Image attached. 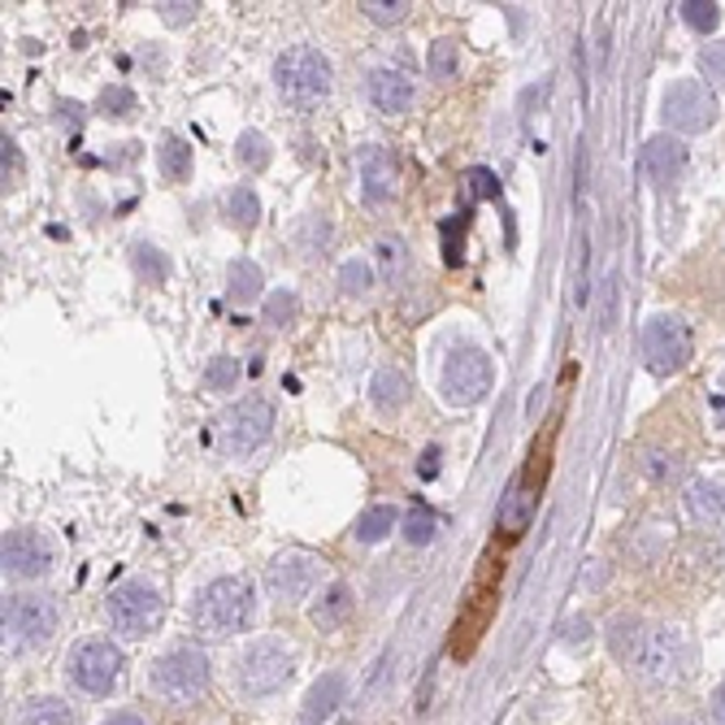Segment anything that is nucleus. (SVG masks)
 Segmentation results:
<instances>
[{"label": "nucleus", "mask_w": 725, "mask_h": 725, "mask_svg": "<svg viewBox=\"0 0 725 725\" xmlns=\"http://www.w3.org/2000/svg\"><path fill=\"white\" fill-rule=\"evenodd\" d=\"M331 79H335V74H331V61H326L318 48H309V44L287 48V53L274 61V83H278L283 101L296 105V110L322 105V101L331 96Z\"/></svg>", "instance_id": "1"}, {"label": "nucleus", "mask_w": 725, "mask_h": 725, "mask_svg": "<svg viewBox=\"0 0 725 725\" xmlns=\"http://www.w3.org/2000/svg\"><path fill=\"white\" fill-rule=\"evenodd\" d=\"M252 612H256L252 587L243 578H218L196 600V625L205 634H240L252 625Z\"/></svg>", "instance_id": "2"}, {"label": "nucleus", "mask_w": 725, "mask_h": 725, "mask_svg": "<svg viewBox=\"0 0 725 725\" xmlns=\"http://www.w3.org/2000/svg\"><path fill=\"white\" fill-rule=\"evenodd\" d=\"M274 430V408L265 395H243L240 404H231L222 417H218V444L222 452L231 457H248L256 452Z\"/></svg>", "instance_id": "3"}, {"label": "nucleus", "mask_w": 725, "mask_h": 725, "mask_svg": "<svg viewBox=\"0 0 725 725\" xmlns=\"http://www.w3.org/2000/svg\"><path fill=\"white\" fill-rule=\"evenodd\" d=\"M682 665H687V643L678 630L669 625H656V630H643V643L630 660V669L647 682V687H669L682 678Z\"/></svg>", "instance_id": "4"}, {"label": "nucleus", "mask_w": 725, "mask_h": 725, "mask_svg": "<svg viewBox=\"0 0 725 725\" xmlns=\"http://www.w3.org/2000/svg\"><path fill=\"white\" fill-rule=\"evenodd\" d=\"M291 674H296V656L278 638H261L240 656V691L252 700L283 691Z\"/></svg>", "instance_id": "5"}, {"label": "nucleus", "mask_w": 725, "mask_h": 725, "mask_svg": "<svg viewBox=\"0 0 725 725\" xmlns=\"http://www.w3.org/2000/svg\"><path fill=\"white\" fill-rule=\"evenodd\" d=\"M122 669H126V656H122L114 643H105V638L79 643L70 652V660H66V674H70V682L83 695H110L114 682L122 678Z\"/></svg>", "instance_id": "6"}, {"label": "nucleus", "mask_w": 725, "mask_h": 725, "mask_svg": "<svg viewBox=\"0 0 725 725\" xmlns=\"http://www.w3.org/2000/svg\"><path fill=\"white\" fill-rule=\"evenodd\" d=\"M209 678H214V669L200 647H174L170 656H161L152 665V687L165 700H196L209 687Z\"/></svg>", "instance_id": "7"}, {"label": "nucleus", "mask_w": 725, "mask_h": 725, "mask_svg": "<svg viewBox=\"0 0 725 725\" xmlns=\"http://www.w3.org/2000/svg\"><path fill=\"white\" fill-rule=\"evenodd\" d=\"M660 114H665V122H669L674 130H682V135H704V130L717 126V96H713V88H709L704 79H678V83L665 92Z\"/></svg>", "instance_id": "8"}, {"label": "nucleus", "mask_w": 725, "mask_h": 725, "mask_svg": "<svg viewBox=\"0 0 725 725\" xmlns=\"http://www.w3.org/2000/svg\"><path fill=\"white\" fill-rule=\"evenodd\" d=\"M161 617H165V600L157 596V587H148L139 578L114 587V596H110V621H114L118 634L143 638V634H152L161 625Z\"/></svg>", "instance_id": "9"}, {"label": "nucleus", "mask_w": 725, "mask_h": 725, "mask_svg": "<svg viewBox=\"0 0 725 725\" xmlns=\"http://www.w3.org/2000/svg\"><path fill=\"white\" fill-rule=\"evenodd\" d=\"M643 357L652 373H678L682 365L695 357V335L682 318H652L643 326Z\"/></svg>", "instance_id": "10"}, {"label": "nucleus", "mask_w": 725, "mask_h": 725, "mask_svg": "<svg viewBox=\"0 0 725 725\" xmlns=\"http://www.w3.org/2000/svg\"><path fill=\"white\" fill-rule=\"evenodd\" d=\"M491 382H495V369H491V357L483 348H457L444 365V400L457 408H470V404L486 400Z\"/></svg>", "instance_id": "11"}, {"label": "nucleus", "mask_w": 725, "mask_h": 725, "mask_svg": "<svg viewBox=\"0 0 725 725\" xmlns=\"http://www.w3.org/2000/svg\"><path fill=\"white\" fill-rule=\"evenodd\" d=\"M57 621H61L57 605L48 596H35V591L9 596V605H4V630L18 643H48L57 634Z\"/></svg>", "instance_id": "12"}, {"label": "nucleus", "mask_w": 725, "mask_h": 725, "mask_svg": "<svg viewBox=\"0 0 725 725\" xmlns=\"http://www.w3.org/2000/svg\"><path fill=\"white\" fill-rule=\"evenodd\" d=\"M495 605H499V587H470V596H465V605H461V617H457V625H452V660H470L474 656V647L483 643L486 625H491V617H495Z\"/></svg>", "instance_id": "13"}, {"label": "nucleus", "mask_w": 725, "mask_h": 725, "mask_svg": "<svg viewBox=\"0 0 725 725\" xmlns=\"http://www.w3.org/2000/svg\"><path fill=\"white\" fill-rule=\"evenodd\" d=\"M318 578H322V561H318L313 552H283V556L269 565L265 587H269L274 600L291 605V600H304V596L318 587Z\"/></svg>", "instance_id": "14"}, {"label": "nucleus", "mask_w": 725, "mask_h": 725, "mask_svg": "<svg viewBox=\"0 0 725 725\" xmlns=\"http://www.w3.org/2000/svg\"><path fill=\"white\" fill-rule=\"evenodd\" d=\"M0 561L9 578H44L53 569V543L39 530H9L0 543Z\"/></svg>", "instance_id": "15"}, {"label": "nucleus", "mask_w": 725, "mask_h": 725, "mask_svg": "<svg viewBox=\"0 0 725 725\" xmlns=\"http://www.w3.org/2000/svg\"><path fill=\"white\" fill-rule=\"evenodd\" d=\"M643 170H647V179H652L656 187L678 183L682 170H687V143L674 139V135H656V139L643 148Z\"/></svg>", "instance_id": "16"}, {"label": "nucleus", "mask_w": 725, "mask_h": 725, "mask_svg": "<svg viewBox=\"0 0 725 725\" xmlns=\"http://www.w3.org/2000/svg\"><path fill=\"white\" fill-rule=\"evenodd\" d=\"M534 491H526L521 479L508 486V495L499 499V513H495V534L499 543H517L526 530H530V517H534Z\"/></svg>", "instance_id": "17"}, {"label": "nucleus", "mask_w": 725, "mask_h": 725, "mask_svg": "<svg viewBox=\"0 0 725 725\" xmlns=\"http://www.w3.org/2000/svg\"><path fill=\"white\" fill-rule=\"evenodd\" d=\"M357 165H361V192L369 205H382L395 196V157L387 148H378V143L365 148Z\"/></svg>", "instance_id": "18"}, {"label": "nucleus", "mask_w": 725, "mask_h": 725, "mask_svg": "<svg viewBox=\"0 0 725 725\" xmlns=\"http://www.w3.org/2000/svg\"><path fill=\"white\" fill-rule=\"evenodd\" d=\"M369 101L378 114H408L413 110V79L404 70H373L369 74Z\"/></svg>", "instance_id": "19"}, {"label": "nucleus", "mask_w": 725, "mask_h": 725, "mask_svg": "<svg viewBox=\"0 0 725 725\" xmlns=\"http://www.w3.org/2000/svg\"><path fill=\"white\" fill-rule=\"evenodd\" d=\"M344 695H348V678H344V674H322V678L309 687V695H304L300 722L304 725L331 722V717H335V709L344 704Z\"/></svg>", "instance_id": "20"}, {"label": "nucleus", "mask_w": 725, "mask_h": 725, "mask_svg": "<svg viewBox=\"0 0 725 725\" xmlns=\"http://www.w3.org/2000/svg\"><path fill=\"white\" fill-rule=\"evenodd\" d=\"M348 617H353V591H348L344 583H335V587L313 605V625H318V630H340Z\"/></svg>", "instance_id": "21"}, {"label": "nucleus", "mask_w": 725, "mask_h": 725, "mask_svg": "<svg viewBox=\"0 0 725 725\" xmlns=\"http://www.w3.org/2000/svg\"><path fill=\"white\" fill-rule=\"evenodd\" d=\"M373 404H378V413H400L408 404V378L400 369H378L373 373Z\"/></svg>", "instance_id": "22"}, {"label": "nucleus", "mask_w": 725, "mask_h": 725, "mask_svg": "<svg viewBox=\"0 0 725 725\" xmlns=\"http://www.w3.org/2000/svg\"><path fill=\"white\" fill-rule=\"evenodd\" d=\"M157 161H161V174H165L170 183H183V179H192V148H187L179 135H165V139H161V148H157Z\"/></svg>", "instance_id": "23"}, {"label": "nucleus", "mask_w": 725, "mask_h": 725, "mask_svg": "<svg viewBox=\"0 0 725 725\" xmlns=\"http://www.w3.org/2000/svg\"><path fill=\"white\" fill-rule=\"evenodd\" d=\"M687 508L695 513V517H704V521H717L725 517V486L722 483H691L687 486Z\"/></svg>", "instance_id": "24"}, {"label": "nucleus", "mask_w": 725, "mask_h": 725, "mask_svg": "<svg viewBox=\"0 0 725 725\" xmlns=\"http://www.w3.org/2000/svg\"><path fill=\"white\" fill-rule=\"evenodd\" d=\"M261 287H265V278H261V269H256L248 256L231 261V269H227V291H231V300H256Z\"/></svg>", "instance_id": "25"}, {"label": "nucleus", "mask_w": 725, "mask_h": 725, "mask_svg": "<svg viewBox=\"0 0 725 725\" xmlns=\"http://www.w3.org/2000/svg\"><path fill=\"white\" fill-rule=\"evenodd\" d=\"M638 643H643V625L634 621V617H617L612 625H608V647H612V656L617 660H634V652H638Z\"/></svg>", "instance_id": "26"}, {"label": "nucleus", "mask_w": 725, "mask_h": 725, "mask_svg": "<svg viewBox=\"0 0 725 725\" xmlns=\"http://www.w3.org/2000/svg\"><path fill=\"white\" fill-rule=\"evenodd\" d=\"M395 521H400V517H395V508L373 504V508H365L361 517H357V530H353V534H357L361 543H378V539H387V534L395 530Z\"/></svg>", "instance_id": "27"}, {"label": "nucleus", "mask_w": 725, "mask_h": 725, "mask_svg": "<svg viewBox=\"0 0 725 725\" xmlns=\"http://www.w3.org/2000/svg\"><path fill=\"white\" fill-rule=\"evenodd\" d=\"M18 725H74V713H70L61 700L44 695V700H31V704L22 709Z\"/></svg>", "instance_id": "28"}, {"label": "nucleus", "mask_w": 725, "mask_h": 725, "mask_svg": "<svg viewBox=\"0 0 725 725\" xmlns=\"http://www.w3.org/2000/svg\"><path fill=\"white\" fill-rule=\"evenodd\" d=\"M227 218H231L240 231H252V227L261 222V200H256L252 187H235V192L227 196Z\"/></svg>", "instance_id": "29"}, {"label": "nucleus", "mask_w": 725, "mask_h": 725, "mask_svg": "<svg viewBox=\"0 0 725 725\" xmlns=\"http://www.w3.org/2000/svg\"><path fill=\"white\" fill-rule=\"evenodd\" d=\"M426 66H430V74H435V79H457V74H461V44H452V39L430 44Z\"/></svg>", "instance_id": "30"}, {"label": "nucleus", "mask_w": 725, "mask_h": 725, "mask_svg": "<svg viewBox=\"0 0 725 725\" xmlns=\"http://www.w3.org/2000/svg\"><path fill=\"white\" fill-rule=\"evenodd\" d=\"M296 313H300V296L296 291H274L265 300V322L269 326H287V322H296Z\"/></svg>", "instance_id": "31"}, {"label": "nucleus", "mask_w": 725, "mask_h": 725, "mask_svg": "<svg viewBox=\"0 0 725 725\" xmlns=\"http://www.w3.org/2000/svg\"><path fill=\"white\" fill-rule=\"evenodd\" d=\"M240 161L248 170H265L269 165V139L261 130H243L240 135Z\"/></svg>", "instance_id": "32"}, {"label": "nucleus", "mask_w": 725, "mask_h": 725, "mask_svg": "<svg viewBox=\"0 0 725 725\" xmlns=\"http://www.w3.org/2000/svg\"><path fill=\"white\" fill-rule=\"evenodd\" d=\"M357 9H361L369 22H382V26H391V22H404L413 4H408V0H391V4H387V0H361Z\"/></svg>", "instance_id": "33"}, {"label": "nucleus", "mask_w": 725, "mask_h": 725, "mask_svg": "<svg viewBox=\"0 0 725 725\" xmlns=\"http://www.w3.org/2000/svg\"><path fill=\"white\" fill-rule=\"evenodd\" d=\"M682 9V18L695 26V31H717V22H722V9L713 4V0H687V4H678Z\"/></svg>", "instance_id": "34"}, {"label": "nucleus", "mask_w": 725, "mask_h": 725, "mask_svg": "<svg viewBox=\"0 0 725 725\" xmlns=\"http://www.w3.org/2000/svg\"><path fill=\"white\" fill-rule=\"evenodd\" d=\"M404 539L408 543H430L435 539V513L430 508H408V517H404Z\"/></svg>", "instance_id": "35"}, {"label": "nucleus", "mask_w": 725, "mask_h": 725, "mask_svg": "<svg viewBox=\"0 0 725 725\" xmlns=\"http://www.w3.org/2000/svg\"><path fill=\"white\" fill-rule=\"evenodd\" d=\"M700 74H704L709 83H725V39L700 48Z\"/></svg>", "instance_id": "36"}, {"label": "nucleus", "mask_w": 725, "mask_h": 725, "mask_svg": "<svg viewBox=\"0 0 725 725\" xmlns=\"http://www.w3.org/2000/svg\"><path fill=\"white\" fill-rule=\"evenodd\" d=\"M369 283H373V269H369L365 261H344V269H340V287H344L348 296L369 291Z\"/></svg>", "instance_id": "37"}, {"label": "nucleus", "mask_w": 725, "mask_h": 725, "mask_svg": "<svg viewBox=\"0 0 725 725\" xmlns=\"http://www.w3.org/2000/svg\"><path fill=\"white\" fill-rule=\"evenodd\" d=\"M378 261H382V274H387V278H400V274H404V265H408L404 240H382L378 243Z\"/></svg>", "instance_id": "38"}, {"label": "nucleus", "mask_w": 725, "mask_h": 725, "mask_svg": "<svg viewBox=\"0 0 725 725\" xmlns=\"http://www.w3.org/2000/svg\"><path fill=\"white\" fill-rule=\"evenodd\" d=\"M235 378H240V361H235V357H218V361L205 369V382H209L214 391H231Z\"/></svg>", "instance_id": "39"}, {"label": "nucleus", "mask_w": 725, "mask_h": 725, "mask_svg": "<svg viewBox=\"0 0 725 725\" xmlns=\"http://www.w3.org/2000/svg\"><path fill=\"white\" fill-rule=\"evenodd\" d=\"M0 170H4V187H18L22 183V152H18V143L9 135L0 139Z\"/></svg>", "instance_id": "40"}, {"label": "nucleus", "mask_w": 725, "mask_h": 725, "mask_svg": "<svg viewBox=\"0 0 725 725\" xmlns=\"http://www.w3.org/2000/svg\"><path fill=\"white\" fill-rule=\"evenodd\" d=\"M587 265H591V243L587 235L578 240V261H574V304H587Z\"/></svg>", "instance_id": "41"}, {"label": "nucleus", "mask_w": 725, "mask_h": 725, "mask_svg": "<svg viewBox=\"0 0 725 725\" xmlns=\"http://www.w3.org/2000/svg\"><path fill=\"white\" fill-rule=\"evenodd\" d=\"M643 470L656 479V483H674L678 479V457H665V452H647V461H643Z\"/></svg>", "instance_id": "42"}, {"label": "nucleus", "mask_w": 725, "mask_h": 725, "mask_svg": "<svg viewBox=\"0 0 725 725\" xmlns=\"http://www.w3.org/2000/svg\"><path fill=\"white\" fill-rule=\"evenodd\" d=\"M101 110H110V118H122V114L135 110V96H130L126 88H110V92L101 96Z\"/></svg>", "instance_id": "43"}, {"label": "nucleus", "mask_w": 725, "mask_h": 725, "mask_svg": "<svg viewBox=\"0 0 725 725\" xmlns=\"http://www.w3.org/2000/svg\"><path fill=\"white\" fill-rule=\"evenodd\" d=\"M196 9H200V4H174V0H170V4H161V18H165L170 26H187V22L196 18Z\"/></svg>", "instance_id": "44"}, {"label": "nucleus", "mask_w": 725, "mask_h": 725, "mask_svg": "<svg viewBox=\"0 0 725 725\" xmlns=\"http://www.w3.org/2000/svg\"><path fill=\"white\" fill-rule=\"evenodd\" d=\"M135 252H139V256H135V261H139V269H143V274L152 269V283H161V278H165V261L157 256V248H135Z\"/></svg>", "instance_id": "45"}, {"label": "nucleus", "mask_w": 725, "mask_h": 725, "mask_svg": "<svg viewBox=\"0 0 725 725\" xmlns=\"http://www.w3.org/2000/svg\"><path fill=\"white\" fill-rule=\"evenodd\" d=\"M612 318H617V278H608L605 283V313H600V326H612Z\"/></svg>", "instance_id": "46"}, {"label": "nucleus", "mask_w": 725, "mask_h": 725, "mask_svg": "<svg viewBox=\"0 0 725 725\" xmlns=\"http://www.w3.org/2000/svg\"><path fill=\"white\" fill-rule=\"evenodd\" d=\"M470 183H474V196H495V179H491L486 170H474Z\"/></svg>", "instance_id": "47"}, {"label": "nucleus", "mask_w": 725, "mask_h": 725, "mask_svg": "<svg viewBox=\"0 0 725 725\" xmlns=\"http://www.w3.org/2000/svg\"><path fill=\"white\" fill-rule=\"evenodd\" d=\"M417 470H422V479H435V474H439V448H430V452L422 457V465H417Z\"/></svg>", "instance_id": "48"}, {"label": "nucleus", "mask_w": 725, "mask_h": 725, "mask_svg": "<svg viewBox=\"0 0 725 725\" xmlns=\"http://www.w3.org/2000/svg\"><path fill=\"white\" fill-rule=\"evenodd\" d=\"M713 722L725 725V682L717 687V695H713Z\"/></svg>", "instance_id": "49"}, {"label": "nucleus", "mask_w": 725, "mask_h": 725, "mask_svg": "<svg viewBox=\"0 0 725 725\" xmlns=\"http://www.w3.org/2000/svg\"><path fill=\"white\" fill-rule=\"evenodd\" d=\"M105 725H148V722H143V717H135V713H114Z\"/></svg>", "instance_id": "50"}]
</instances>
